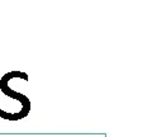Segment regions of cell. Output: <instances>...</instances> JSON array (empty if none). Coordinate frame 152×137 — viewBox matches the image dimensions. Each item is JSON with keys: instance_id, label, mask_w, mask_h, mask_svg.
<instances>
[]
</instances>
